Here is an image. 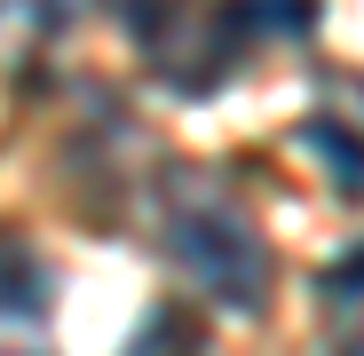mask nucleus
<instances>
[{"mask_svg":"<svg viewBox=\"0 0 364 356\" xmlns=\"http://www.w3.org/2000/svg\"><path fill=\"white\" fill-rule=\"evenodd\" d=\"M301 143H309V158H325V166H333V183H341V190H356V183H364V151H356L341 127H301Z\"/></svg>","mask_w":364,"mask_h":356,"instance_id":"39448f33","label":"nucleus"},{"mask_svg":"<svg viewBox=\"0 0 364 356\" xmlns=\"http://www.w3.org/2000/svg\"><path fill=\"white\" fill-rule=\"evenodd\" d=\"M341 356H364V333H356V340H341Z\"/></svg>","mask_w":364,"mask_h":356,"instance_id":"0eeeda50","label":"nucleus"},{"mask_svg":"<svg viewBox=\"0 0 364 356\" xmlns=\"http://www.w3.org/2000/svg\"><path fill=\"white\" fill-rule=\"evenodd\" d=\"M40 309H48V277H40V261L0 254V317H40Z\"/></svg>","mask_w":364,"mask_h":356,"instance_id":"20e7f679","label":"nucleus"},{"mask_svg":"<svg viewBox=\"0 0 364 356\" xmlns=\"http://www.w3.org/2000/svg\"><path fill=\"white\" fill-rule=\"evenodd\" d=\"M119 356H198V325L182 317V309H166V301H159V309L135 325V340L119 348Z\"/></svg>","mask_w":364,"mask_h":356,"instance_id":"7ed1b4c3","label":"nucleus"},{"mask_svg":"<svg viewBox=\"0 0 364 356\" xmlns=\"http://www.w3.org/2000/svg\"><path fill=\"white\" fill-rule=\"evenodd\" d=\"M246 32H254V24L230 16V9H143V16H135L143 64H151L166 87H182V95H206V87L230 72V55H237Z\"/></svg>","mask_w":364,"mask_h":356,"instance_id":"f03ea898","label":"nucleus"},{"mask_svg":"<svg viewBox=\"0 0 364 356\" xmlns=\"http://www.w3.org/2000/svg\"><path fill=\"white\" fill-rule=\"evenodd\" d=\"M159 230H166L174 269L191 277L206 301H222V309H262L269 301V254H262L254 222L230 198H214L206 183H174Z\"/></svg>","mask_w":364,"mask_h":356,"instance_id":"f257e3e1","label":"nucleus"},{"mask_svg":"<svg viewBox=\"0 0 364 356\" xmlns=\"http://www.w3.org/2000/svg\"><path fill=\"white\" fill-rule=\"evenodd\" d=\"M246 24H254V32H309L317 16H309V9H301V0H269V9H254Z\"/></svg>","mask_w":364,"mask_h":356,"instance_id":"423d86ee","label":"nucleus"}]
</instances>
